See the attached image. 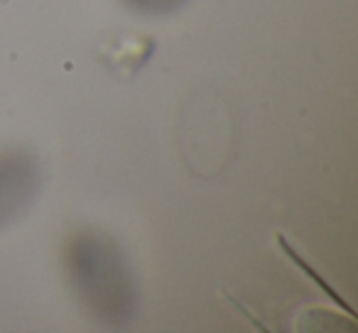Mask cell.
<instances>
[{
	"label": "cell",
	"instance_id": "3957f363",
	"mask_svg": "<svg viewBox=\"0 0 358 333\" xmlns=\"http://www.w3.org/2000/svg\"><path fill=\"white\" fill-rule=\"evenodd\" d=\"M133 13L145 17H164L182 10L189 0H123Z\"/></svg>",
	"mask_w": 358,
	"mask_h": 333
},
{
	"label": "cell",
	"instance_id": "7a4b0ae2",
	"mask_svg": "<svg viewBox=\"0 0 358 333\" xmlns=\"http://www.w3.org/2000/svg\"><path fill=\"white\" fill-rule=\"evenodd\" d=\"M40 162L32 154L17 149L0 157V228L25 214L40 191Z\"/></svg>",
	"mask_w": 358,
	"mask_h": 333
},
{
	"label": "cell",
	"instance_id": "6da1fadb",
	"mask_svg": "<svg viewBox=\"0 0 358 333\" xmlns=\"http://www.w3.org/2000/svg\"><path fill=\"white\" fill-rule=\"evenodd\" d=\"M71 284L101 323L128 326L138 311V284L125 253L106 235L84 233L66 250Z\"/></svg>",
	"mask_w": 358,
	"mask_h": 333
}]
</instances>
